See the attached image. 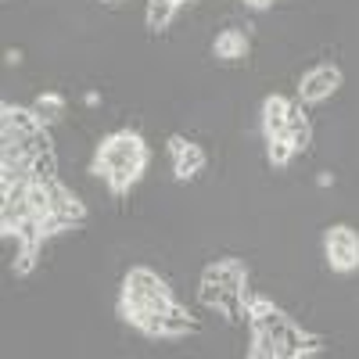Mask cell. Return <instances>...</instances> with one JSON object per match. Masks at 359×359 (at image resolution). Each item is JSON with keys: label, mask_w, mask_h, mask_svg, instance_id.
Returning <instances> with one entry per match:
<instances>
[{"label": "cell", "mask_w": 359, "mask_h": 359, "mask_svg": "<svg viewBox=\"0 0 359 359\" xmlns=\"http://www.w3.org/2000/svg\"><path fill=\"white\" fill-rule=\"evenodd\" d=\"M201 169H205V151H201L198 144H191V140H187L184 151L172 155V176L180 180V184H187V180H194Z\"/></svg>", "instance_id": "obj_10"}, {"label": "cell", "mask_w": 359, "mask_h": 359, "mask_svg": "<svg viewBox=\"0 0 359 359\" xmlns=\"http://www.w3.org/2000/svg\"><path fill=\"white\" fill-rule=\"evenodd\" d=\"M83 104H86V108H97V104H101V94H97V90H86V94H83Z\"/></svg>", "instance_id": "obj_20"}, {"label": "cell", "mask_w": 359, "mask_h": 359, "mask_svg": "<svg viewBox=\"0 0 359 359\" xmlns=\"http://www.w3.org/2000/svg\"><path fill=\"white\" fill-rule=\"evenodd\" d=\"M248 355H252V359H280V341H277V334L266 331V327H252Z\"/></svg>", "instance_id": "obj_12"}, {"label": "cell", "mask_w": 359, "mask_h": 359, "mask_svg": "<svg viewBox=\"0 0 359 359\" xmlns=\"http://www.w3.org/2000/svg\"><path fill=\"white\" fill-rule=\"evenodd\" d=\"M194 316L180 306V302H172L169 306V313H165V320H162V338H184V334H194Z\"/></svg>", "instance_id": "obj_11"}, {"label": "cell", "mask_w": 359, "mask_h": 359, "mask_svg": "<svg viewBox=\"0 0 359 359\" xmlns=\"http://www.w3.org/2000/svg\"><path fill=\"white\" fill-rule=\"evenodd\" d=\"M287 140H291L294 151H306L309 140H313V126H309V115H306L302 101L287 104Z\"/></svg>", "instance_id": "obj_8"}, {"label": "cell", "mask_w": 359, "mask_h": 359, "mask_svg": "<svg viewBox=\"0 0 359 359\" xmlns=\"http://www.w3.org/2000/svg\"><path fill=\"white\" fill-rule=\"evenodd\" d=\"M212 54L219 62H245L248 57V36L241 29H223V33L212 40Z\"/></svg>", "instance_id": "obj_7"}, {"label": "cell", "mask_w": 359, "mask_h": 359, "mask_svg": "<svg viewBox=\"0 0 359 359\" xmlns=\"http://www.w3.org/2000/svg\"><path fill=\"white\" fill-rule=\"evenodd\" d=\"M15 273L18 277H29L36 269V262H40V252H43V245H36V241H15Z\"/></svg>", "instance_id": "obj_13"}, {"label": "cell", "mask_w": 359, "mask_h": 359, "mask_svg": "<svg viewBox=\"0 0 359 359\" xmlns=\"http://www.w3.org/2000/svg\"><path fill=\"white\" fill-rule=\"evenodd\" d=\"M316 187H334V172H320L316 176Z\"/></svg>", "instance_id": "obj_22"}, {"label": "cell", "mask_w": 359, "mask_h": 359, "mask_svg": "<svg viewBox=\"0 0 359 359\" xmlns=\"http://www.w3.org/2000/svg\"><path fill=\"white\" fill-rule=\"evenodd\" d=\"M245 4H248V8H255V11H262V8L273 4V0H245Z\"/></svg>", "instance_id": "obj_23"}, {"label": "cell", "mask_w": 359, "mask_h": 359, "mask_svg": "<svg viewBox=\"0 0 359 359\" xmlns=\"http://www.w3.org/2000/svg\"><path fill=\"white\" fill-rule=\"evenodd\" d=\"M266 158H269V165H273V169H284V165L294 158L291 140H287V137H273V140H266Z\"/></svg>", "instance_id": "obj_16"}, {"label": "cell", "mask_w": 359, "mask_h": 359, "mask_svg": "<svg viewBox=\"0 0 359 359\" xmlns=\"http://www.w3.org/2000/svg\"><path fill=\"white\" fill-rule=\"evenodd\" d=\"M147 162H151V151L140 133H130V130H118V133H108L101 144H97V155H94V172L108 184V191L115 198H123L137 180L144 176Z\"/></svg>", "instance_id": "obj_1"}, {"label": "cell", "mask_w": 359, "mask_h": 359, "mask_svg": "<svg viewBox=\"0 0 359 359\" xmlns=\"http://www.w3.org/2000/svg\"><path fill=\"white\" fill-rule=\"evenodd\" d=\"M219 294H223V284H219V280H212V277H201V291H198L201 306L216 309V306H219Z\"/></svg>", "instance_id": "obj_18"}, {"label": "cell", "mask_w": 359, "mask_h": 359, "mask_svg": "<svg viewBox=\"0 0 359 359\" xmlns=\"http://www.w3.org/2000/svg\"><path fill=\"white\" fill-rule=\"evenodd\" d=\"M33 108L40 111V118L50 126L54 118H62V111H65V97H62V94H54V90H47V94H40V97L33 101Z\"/></svg>", "instance_id": "obj_15"}, {"label": "cell", "mask_w": 359, "mask_h": 359, "mask_svg": "<svg viewBox=\"0 0 359 359\" xmlns=\"http://www.w3.org/2000/svg\"><path fill=\"white\" fill-rule=\"evenodd\" d=\"M341 86V69L331 65V62H323L316 69H309L302 76V83H298V101L302 104H320L334 94V90Z\"/></svg>", "instance_id": "obj_4"}, {"label": "cell", "mask_w": 359, "mask_h": 359, "mask_svg": "<svg viewBox=\"0 0 359 359\" xmlns=\"http://www.w3.org/2000/svg\"><path fill=\"white\" fill-rule=\"evenodd\" d=\"M184 147H187V137H180V133H172V137H169V155H180Z\"/></svg>", "instance_id": "obj_19"}, {"label": "cell", "mask_w": 359, "mask_h": 359, "mask_svg": "<svg viewBox=\"0 0 359 359\" xmlns=\"http://www.w3.org/2000/svg\"><path fill=\"white\" fill-rule=\"evenodd\" d=\"M287 97L280 94H269L262 101V137L273 140V137H287Z\"/></svg>", "instance_id": "obj_6"}, {"label": "cell", "mask_w": 359, "mask_h": 359, "mask_svg": "<svg viewBox=\"0 0 359 359\" xmlns=\"http://www.w3.org/2000/svg\"><path fill=\"white\" fill-rule=\"evenodd\" d=\"M323 252L334 273H355L359 269V233L348 223H334L323 233Z\"/></svg>", "instance_id": "obj_3"}, {"label": "cell", "mask_w": 359, "mask_h": 359, "mask_svg": "<svg viewBox=\"0 0 359 359\" xmlns=\"http://www.w3.org/2000/svg\"><path fill=\"white\" fill-rule=\"evenodd\" d=\"M172 15H176L172 0H151V4H147V29H151V33H162V29H169Z\"/></svg>", "instance_id": "obj_14"}, {"label": "cell", "mask_w": 359, "mask_h": 359, "mask_svg": "<svg viewBox=\"0 0 359 359\" xmlns=\"http://www.w3.org/2000/svg\"><path fill=\"white\" fill-rule=\"evenodd\" d=\"M123 302H140V306H151L158 313H169V306L176 302L169 284L155 273V269H147V266H133L130 273L123 277Z\"/></svg>", "instance_id": "obj_2"}, {"label": "cell", "mask_w": 359, "mask_h": 359, "mask_svg": "<svg viewBox=\"0 0 359 359\" xmlns=\"http://www.w3.org/2000/svg\"><path fill=\"white\" fill-rule=\"evenodd\" d=\"M29 176H33L36 184H47V180H54V176H57V158H54V151L36 155V158H33V169H29Z\"/></svg>", "instance_id": "obj_17"}, {"label": "cell", "mask_w": 359, "mask_h": 359, "mask_svg": "<svg viewBox=\"0 0 359 359\" xmlns=\"http://www.w3.org/2000/svg\"><path fill=\"white\" fill-rule=\"evenodd\" d=\"M201 277H212V280H219L223 287H248V266H245V259H233V255H226V259H216V262H208L205 269H201Z\"/></svg>", "instance_id": "obj_5"}, {"label": "cell", "mask_w": 359, "mask_h": 359, "mask_svg": "<svg viewBox=\"0 0 359 359\" xmlns=\"http://www.w3.org/2000/svg\"><path fill=\"white\" fill-rule=\"evenodd\" d=\"M4 62H8V65H22V50H18V47H11V50L4 54Z\"/></svg>", "instance_id": "obj_21"}, {"label": "cell", "mask_w": 359, "mask_h": 359, "mask_svg": "<svg viewBox=\"0 0 359 359\" xmlns=\"http://www.w3.org/2000/svg\"><path fill=\"white\" fill-rule=\"evenodd\" d=\"M0 126H15V130H25V133H36L43 130L47 123L40 118L36 108H22V104H0Z\"/></svg>", "instance_id": "obj_9"}, {"label": "cell", "mask_w": 359, "mask_h": 359, "mask_svg": "<svg viewBox=\"0 0 359 359\" xmlns=\"http://www.w3.org/2000/svg\"><path fill=\"white\" fill-rule=\"evenodd\" d=\"M172 4H176V8H180V4H187V0H172Z\"/></svg>", "instance_id": "obj_24"}]
</instances>
